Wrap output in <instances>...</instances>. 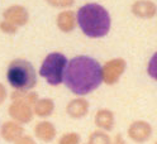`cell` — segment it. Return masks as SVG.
<instances>
[{"mask_svg": "<svg viewBox=\"0 0 157 144\" xmlns=\"http://www.w3.org/2000/svg\"><path fill=\"white\" fill-rule=\"evenodd\" d=\"M9 114L10 116L19 123H29L33 116L32 105L23 101H13L9 106Z\"/></svg>", "mask_w": 157, "mask_h": 144, "instance_id": "6", "label": "cell"}, {"mask_svg": "<svg viewBox=\"0 0 157 144\" xmlns=\"http://www.w3.org/2000/svg\"><path fill=\"white\" fill-rule=\"evenodd\" d=\"M80 143V135L76 133H67L58 140V144H78Z\"/></svg>", "mask_w": 157, "mask_h": 144, "instance_id": "18", "label": "cell"}, {"mask_svg": "<svg viewBox=\"0 0 157 144\" xmlns=\"http://www.w3.org/2000/svg\"><path fill=\"white\" fill-rule=\"evenodd\" d=\"M13 101H23L29 105H34L37 101V94L28 92V91H14L12 94Z\"/></svg>", "mask_w": 157, "mask_h": 144, "instance_id": "16", "label": "cell"}, {"mask_svg": "<svg viewBox=\"0 0 157 144\" xmlns=\"http://www.w3.org/2000/svg\"><path fill=\"white\" fill-rule=\"evenodd\" d=\"M28 12L21 5H12L4 12V19L6 22L17 25H24L28 22Z\"/></svg>", "mask_w": 157, "mask_h": 144, "instance_id": "8", "label": "cell"}, {"mask_svg": "<svg viewBox=\"0 0 157 144\" xmlns=\"http://www.w3.org/2000/svg\"><path fill=\"white\" fill-rule=\"evenodd\" d=\"M63 81L72 92L86 95L101 83V67L91 57L76 56L66 66Z\"/></svg>", "mask_w": 157, "mask_h": 144, "instance_id": "1", "label": "cell"}, {"mask_svg": "<svg viewBox=\"0 0 157 144\" xmlns=\"http://www.w3.org/2000/svg\"><path fill=\"white\" fill-rule=\"evenodd\" d=\"M15 144H36V142H34L31 137H28V135L23 137V135H22L19 139L15 140Z\"/></svg>", "mask_w": 157, "mask_h": 144, "instance_id": "21", "label": "cell"}, {"mask_svg": "<svg viewBox=\"0 0 157 144\" xmlns=\"http://www.w3.org/2000/svg\"><path fill=\"white\" fill-rule=\"evenodd\" d=\"M89 110V102L84 99H75L68 102L66 111L71 118H82Z\"/></svg>", "mask_w": 157, "mask_h": 144, "instance_id": "11", "label": "cell"}, {"mask_svg": "<svg viewBox=\"0 0 157 144\" xmlns=\"http://www.w3.org/2000/svg\"><path fill=\"white\" fill-rule=\"evenodd\" d=\"M46 2L57 8H67L74 4V0H46Z\"/></svg>", "mask_w": 157, "mask_h": 144, "instance_id": "19", "label": "cell"}, {"mask_svg": "<svg viewBox=\"0 0 157 144\" xmlns=\"http://www.w3.org/2000/svg\"><path fill=\"white\" fill-rule=\"evenodd\" d=\"M23 135V128L15 121H6L2 127V137L8 142H15Z\"/></svg>", "mask_w": 157, "mask_h": 144, "instance_id": "10", "label": "cell"}, {"mask_svg": "<svg viewBox=\"0 0 157 144\" xmlns=\"http://www.w3.org/2000/svg\"><path fill=\"white\" fill-rule=\"evenodd\" d=\"M151 134H152V128L146 121H134L128 129L129 138L138 143L146 142L151 137Z\"/></svg>", "mask_w": 157, "mask_h": 144, "instance_id": "7", "label": "cell"}, {"mask_svg": "<svg viewBox=\"0 0 157 144\" xmlns=\"http://www.w3.org/2000/svg\"><path fill=\"white\" fill-rule=\"evenodd\" d=\"M5 96H6V90H5L4 86L0 83V104L5 100Z\"/></svg>", "mask_w": 157, "mask_h": 144, "instance_id": "23", "label": "cell"}, {"mask_svg": "<svg viewBox=\"0 0 157 144\" xmlns=\"http://www.w3.org/2000/svg\"><path fill=\"white\" fill-rule=\"evenodd\" d=\"M110 144H125V142H124V139H123V137L121 135V134H118V135H115L114 140L110 142Z\"/></svg>", "mask_w": 157, "mask_h": 144, "instance_id": "22", "label": "cell"}, {"mask_svg": "<svg viewBox=\"0 0 157 144\" xmlns=\"http://www.w3.org/2000/svg\"><path fill=\"white\" fill-rule=\"evenodd\" d=\"M66 66H67V60L62 53L58 52L50 53L44 58L41 66V70H39V73H41L42 77L47 80L48 83L60 85L63 81Z\"/></svg>", "mask_w": 157, "mask_h": 144, "instance_id": "4", "label": "cell"}, {"mask_svg": "<svg viewBox=\"0 0 157 144\" xmlns=\"http://www.w3.org/2000/svg\"><path fill=\"white\" fill-rule=\"evenodd\" d=\"M33 106H34L33 110L36 115H38L41 118H46V116H50L53 113L55 104L51 99H41V100H37Z\"/></svg>", "mask_w": 157, "mask_h": 144, "instance_id": "15", "label": "cell"}, {"mask_svg": "<svg viewBox=\"0 0 157 144\" xmlns=\"http://www.w3.org/2000/svg\"><path fill=\"white\" fill-rule=\"evenodd\" d=\"M77 22L84 34L91 38L104 37L110 28V17L99 4H86L78 9Z\"/></svg>", "mask_w": 157, "mask_h": 144, "instance_id": "2", "label": "cell"}, {"mask_svg": "<svg viewBox=\"0 0 157 144\" xmlns=\"http://www.w3.org/2000/svg\"><path fill=\"white\" fill-rule=\"evenodd\" d=\"M95 124L100 129L104 130H112L114 127V115L110 110L101 109L95 115Z\"/></svg>", "mask_w": 157, "mask_h": 144, "instance_id": "14", "label": "cell"}, {"mask_svg": "<svg viewBox=\"0 0 157 144\" xmlns=\"http://www.w3.org/2000/svg\"><path fill=\"white\" fill-rule=\"evenodd\" d=\"M89 144H110V138L103 131H94L89 138Z\"/></svg>", "mask_w": 157, "mask_h": 144, "instance_id": "17", "label": "cell"}, {"mask_svg": "<svg viewBox=\"0 0 157 144\" xmlns=\"http://www.w3.org/2000/svg\"><path fill=\"white\" fill-rule=\"evenodd\" d=\"M132 12L140 18H152L156 14V5L150 0H138L133 4Z\"/></svg>", "mask_w": 157, "mask_h": 144, "instance_id": "9", "label": "cell"}, {"mask_svg": "<svg viewBox=\"0 0 157 144\" xmlns=\"http://www.w3.org/2000/svg\"><path fill=\"white\" fill-rule=\"evenodd\" d=\"M6 77L17 91H29L37 82L33 66L25 60H14L8 67Z\"/></svg>", "mask_w": 157, "mask_h": 144, "instance_id": "3", "label": "cell"}, {"mask_svg": "<svg viewBox=\"0 0 157 144\" xmlns=\"http://www.w3.org/2000/svg\"><path fill=\"white\" fill-rule=\"evenodd\" d=\"M0 29H2L3 32H5V33H15L17 32V27L14 24H12V23L4 20V22L0 23Z\"/></svg>", "mask_w": 157, "mask_h": 144, "instance_id": "20", "label": "cell"}, {"mask_svg": "<svg viewBox=\"0 0 157 144\" xmlns=\"http://www.w3.org/2000/svg\"><path fill=\"white\" fill-rule=\"evenodd\" d=\"M125 70V61L122 58H115L106 62L101 68V79L108 85L115 83Z\"/></svg>", "mask_w": 157, "mask_h": 144, "instance_id": "5", "label": "cell"}, {"mask_svg": "<svg viewBox=\"0 0 157 144\" xmlns=\"http://www.w3.org/2000/svg\"><path fill=\"white\" fill-rule=\"evenodd\" d=\"M36 137L43 142H51L56 137V129L53 124L50 121H41L38 123L34 128Z\"/></svg>", "mask_w": 157, "mask_h": 144, "instance_id": "12", "label": "cell"}, {"mask_svg": "<svg viewBox=\"0 0 157 144\" xmlns=\"http://www.w3.org/2000/svg\"><path fill=\"white\" fill-rule=\"evenodd\" d=\"M57 25L62 32H71L76 25V14L71 10H66L58 14Z\"/></svg>", "mask_w": 157, "mask_h": 144, "instance_id": "13", "label": "cell"}]
</instances>
